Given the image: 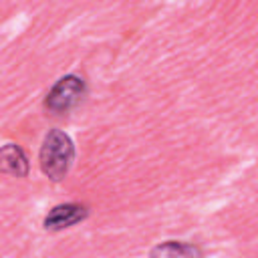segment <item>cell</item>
I'll use <instances>...</instances> for the list:
<instances>
[{"label":"cell","instance_id":"1","mask_svg":"<svg viewBox=\"0 0 258 258\" xmlns=\"http://www.w3.org/2000/svg\"><path fill=\"white\" fill-rule=\"evenodd\" d=\"M75 159V147L67 133L60 129H52L46 133L42 147H40V167L44 175H48L52 181H60Z\"/></svg>","mask_w":258,"mask_h":258},{"label":"cell","instance_id":"2","mask_svg":"<svg viewBox=\"0 0 258 258\" xmlns=\"http://www.w3.org/2000/svg\"><path fill=\"white\" fill-rule=\"evenodd\" d=\"M85 95V83L83 79L69 75L62 77L46 95V107L52 113H67L69 109H73Z\"/></svg>","mask_w":258,"mask_h":258},{"label":"cell","instance_id":"3","mask_svg":"<svg viewBox=\"0 0 258 258\" xmlns=\"http://www.w3.org/2000/svg\"><path fill=\"white\" fill-rule=\"evenodd\" d=\"M85 216H87V208L85 206H79V204L56 206L44 218V228L46 230H62V228H69V226L85 220Z\"/></svg>","mask_w":258,"mask_h":258},{"label":"cell","instance_id":"4","mask_svg":"<svg viewBox=\"0 0 258 258\" xmlns=\"http://www.w3.org/2000/svg\"><path fill=\"white\" fill-rule=\"evenodd\" d=\"M2 161H4V169L14 173L16 177H22L28 173V161H26V155L24 151L18 147V145H12L8 143L4 149H2Z\"/></svg>","mask_w":258,"mask_h":258},{"label":"cell","instance_id":"5","mask_svg":"<svg viewBox=\"0 0 258 258\" xmlns=\"http://www.w3.org/2000/svg\"><path fill=\"white\" fill-rule=\"evenodd\" d=\"M194 254H202L198 248L187 246V244H175V242H167L163 246H157L151 256H194Z\"/></svg>","mask_w":258,"mask_h":258}]
</instances>
